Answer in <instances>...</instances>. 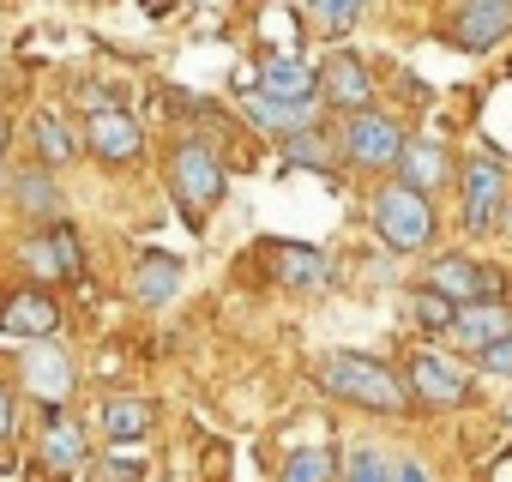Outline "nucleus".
Returning a JSON list of instances; mask_svg holds the SVG:
<instances>
[{"label": "nucleus", "mask_w": 512, "mask_h": 482, "mask_svg": "<svg viewBox=\"0 0 512 482\" xmlns=\"http://www.w3.org/2000/svg\"><path fill=\"white\" fill-rule=\"evenodd\" d=\"M49 241H55V254H61L67 278H79V272H85V248H79V229H73V223H55V229H49Z\"/></svg>", "instance_id": "obj_29"}, {"label": "nucleus", "mask_w": 512, "mask_h": 482, "mask_svg": "<svg viewBox=\"0 0 512 482\" xmlns=\"http://www.w3.org/2000/svg\"><path fill=\"white\" fill-rule=\"evenodd\" d=\"M344 482H392V464L374 452V446H356L344 458Z\"/></svg>", "instance_id": "obj_26"}, {"label": "nucleus", "mask_w": 512, "mask_h": 482, "mask_svg": "<svg viewBox=\"0 0 512 482\" xmlns=\"http://www.w3.org/2000/svg\"><path fill=\"white\" fill-rule=\"evenodd\" d=\"M434 296H446L452 308H476V302H500V290H506V278L494 272V266H482V260H470V254H440L434 266H428V278H422Z\"/></svg>", "instance_id": "obj_7"}, {"label": "nucleus", "mask_w": 512, "mask_h": 482, "mask_svg": "<svg viewBox=\"0 0 512 482\" xmlns=\"http://www.w3.org/2000/svg\"><path fill=\"white\" fill-rule=\"evenodd\" d=\"M55 326H61V308L43 290H13L7 302H0V332H7V338L43 344V338H55Z\"/></svg>", "instance_id": "obj_11"}, {"label": "nucleus", "mask_w": 512, "mask_h": 482, "mask_svg": "<svg viewBox=\"0 0 512 482\" xmlns=\"http://www.w3.org/2000/svg\"><path fill=\"white\" fill-rule=\"evenodd\" d=\"M175 290H181V260H175V254H139V266H133V296H139L145 308H163V302H175Z\"/></svg>", "instance_id": "obj_19"}, {"label": "nucleus", "mask_w": 512, "mask_h": 482, "mask_svg": "<svg viewBox=\"0 0 512 482\" xmlns=\"http://www.w3.org/2000/svg\"><path fill=\"white\" fill-rule=\"evenodd\" d=\"M410 314H416V326H428V332H452V320H458V308H452L446 296H434L428 284L410 296Z\"/></svg>", "instance_id": "obj_25"}, {"label": "nucleus", "mask_w": 512, "mask_h": 482, "mask_svg": "<svg viewBox=\"0 0 512 482\" xmlns=\"http://www.w3.org/2000/svg\"><path fill=\"white\" fill-rule=\"evenodd\" d=\"M31 145H37V157H43V163H67V157L79 151V145H73V133H67V121H61V115H49V109H43V115H31Z\"/></svg>", "instance_id": "obj_22"}, {"label": "nucleus", "mask_w": 512, "mask_h": 482, "mask_svg": "<svg viewBox=\"0 0 512 482\" xmlns=\"http://www.w3.org/2000/svg\"><path fill=\"white\" fill-rule=\"evenodd\" d=\"M0 187H13V175H7V163H0Z\"/></svg>", "instance_id": "obj_35"}, {"label": "nucleus", "mask_w": 512, "mask_h": 482, "mask_svg": "<svg viewBox=\"0 0 512 482\" xmlns=\"http://www.w3.org/2000/svg\"><path fill=\"white\" fill-rule=\"evenodd\" d=\"M169 193H175V205L187 211L193 229L211 217V205L223 199V163H217V151L205 139H181L175 145V157H169Z\"/></svg>", "instance_id": "obj_4"}, {"label": "nucleus", "mask_w": 512, "mask_h": 482, "mask_svg": "<svg viewBox=\"0 0 512 482\" xmlns=\"http://www.w3.org/2000/svg\"><path fill=\"white\" fill-rule=\"evenodd\" d=\"M404 386H410V398L428 404V410H458V404L470 398V374H464L452 356H440V350H416L410 368H404Z\"/></svg>", "instance_id": "obj_8"}, {"label": "nucleus", "mask_w": 512, "mask_h": 482, "mask_svg": "<svg viewBox=\"0 0 512 482\" xmlns=\"http://www.w3.org/2000/svg\"><path fill=\"white\" fill-rule=\"evenodd\" d=\"M314 19H320V31L344 37V31L362 19V0H314Z\"/></svg>", "instance_id": "obj_27"}, {"label": "nucleus", "mask_w": 512, "mask_h": 482, "mask_svg": "<svg viewBox=\"0 0 512 482\" xmlns=\"http://www.w3.org/2000/svg\"><path fill=\"white\" fill-rule=\"evenodd\" d=\"M500 223H506V229H512V205H506V217H500Z\"/></svg>", "instance_id": "obj_36"}, {"label": "nucleus", "mask_w": 512, "mask_h": 482, "mask_svg": "<svg viewBox=\"0 0 512 482\" xmlns=\"http://www.w3.org/2000/svg\"><path fill=\"white\" fill-rule=\"evenodd\" d=\"M217 470H229V452H223V446H211V452H205V482H223Z\"/></svg>", "instance_id": "obj_33"}, {"label": "nucleus", "mask_w": 512, "mask_h": 482, "mask_svg": "<svg viewBox=\"0 0 512 482\" xmlns=\"http://www.w3.org/2000/svg\"><path fill=\"white\" fill-rule=\"evenodd\" d=\"M404 145H410V133H404L386 109L344 115L338 151H344V163H350V169H362V175H386V169H398V163H404Z\"/></svg>", "instance_id": "obj_3"}, {"label": "nucleus", "mask_w": 512, "mask_h": 482, "mask_svg": "<svg viewBox=\"0 0 512 482\" xmlns=\"http://www.w3.org/2000/svg\"><path fill=\"white\" fill-rule=\"evenodd\" d=\"M440 37L464 55H488L512 37V0H446Z\"/></svg>", "instance_id": "obj_6"}, {"label": "nucleus", "mask_w": 512, "mask_h": 482, "mask_svg": "<svg viewBox=\"0 0 512 482\" xmlns=\"http://www.w3.org/2000/svg\"><path fill=\"white\" fill-rule=\"evenodd\" d=\"M506 205H512L506 163L500 157H470L458 169V217H464V235H488L506 217Z\"/></svg>", "instance_id": "obj_5"}, {"label": "nucleus", "mask_w": 512, "mask_h": 482, "mask_svg": "<svg viewBox=\"0 0 512 482\" xmlns=\"http://www.w3.org/2000/svg\"><path fill=\"white\" fill-rule=\"evenodd\" d=\"M446 338H458L470 356H482L488 344L512 338V314H506V302H476V308H458V320H452V332H446Z\"/></svg>", "instance_id": "obj_15"}, {"label": "nucleus", "mask_w": 512, "mask_h": 482, "mask_svg": "<svg viewBox=\"0 0 512 482\" xmlns=\"http://www.w3.org/2000/svg\"><path fill=\"white\" fill-rule=\"evenodd\" d=\"M392 482H434V476H428V464H416V458H398V464H392Z\"/></svg>", "instance_id": "obj_31"}, {"label": "nucleus", "mask_w": 512, "mask_h": 482, "mask_svg": "<svg viewBox=\"0 0 512 482\" xmlns=\"http://www.w3.org/2000/svg\"><path fill=\"white\" fill-rule=\"evenodd\" d=\"M25 380H31V392L49 404V410H61V398L73 392V368H67V356L43 338V344H31V356H25Z\"/></svg>", "instance_id": "obj_16"}, {"label": "nucleus", "mask_w": 512, "mask_h": 482, "mask_svg": "<svg viewBox=\"0 0 512 482\" xmlns=\"http://www.w3.org/2000/svg\"><path fill=\"white\" fill-rule=\"evenodd\" d=\"M139 145H145V133H139V121H133L121 103H115V109H91V121H85V151H91L97 163L121 169V163L139 157Z\"/></svg>", "instance_id": "obj_10"}, {"label": "nucleus", "mask_w": 512, "mask_h": 482, "mask_svg": "<svg viewBox=\"0 0 512 482\" xmlns=\"http://www.w3.org/2000/svg\"><path fill=\"white\" fill-rule=\"evenodd\" d=\"M320 103H332V109H344V115L374 109V79H368V67H362L350 49H332V55L320 61Z\"/></svg>", "instance_id": "obj_9"}, {"label": "nucleus", "mask_w": 512, "mask_h": 482, "mask_svg": "<svg viewBox=\"0 0 512 482\" xmlns=\"http://www.w3.org/2000/svg\"><path fill=\"white\" fill-rule=\"evenodd\" d=\"M13 199H19L31 217H61V187L49 181V169H19V175H13Z\"/></svg>", "instance_id": "obj_21"}, {"label": "nucleus", "mask_w": 512, "mask_h": 482, "mask_svg": "<svg viewBox=\"0 0 512 482\" xmlns=\"http://www.w3.org/2000/svg\"><path fill=\"white\" fill-rule=\"evenodd\" d=\"M368 211H374V235L386 241L392 254H422L428 241H434V205L410 181H386Z\"/></svg>", "instance_id": "obj_2"}, {"label": "nucleus", "mask_w": 512, "mask_h": 482, "mask_svg": "<svg viewBox=\"0 0 512 482\" xmlns=\"http://www.w3.org/2000/svg\"><path fill=\"white\" fill-rule=\"evenodd\" d=\"M476 368H482V374H512V338H500V344H488V350L476 356Z\"/></svg>", "instance_id": "obj_30"}, {"label": "nucleus", "mask_w": 512, "mask_h": 482, "mask_svg": "<svg viewBox=\"0 0 512 482\" xmlns=\"http://www.w3.org/2000/svg\"><path fill=\"white\" fill-rule=\"evenodd\" d=\"M284 157H290L296 169H320V175H332V169H338L332 139H326V133H314V127H308V133H290V139H284Z\"/></svg>", "instance_id": "obj_23"}, {"label": "nucleus", "mask_w": 512, "mask_h": 482, "mask_svg": "<svg viewBox=\"0 0 512 482\" xmlns=\"http://www.w3.org/2000/svg\"><path fill=\"white\" fill-rule=\"evenodd\" d=\"M278 482H338V458H332L326 446H302V452L284 458Z\"/></svg>", "instance_id": "obj_24"}, {"label": "nucleus", "mask_w": 512, "mask_h": 482, "mask_svg": "<svg viewBox=\"0 0 512 482\" xmlns=\"http://www.w3.org/2000/svg\"><path fill=\"white\" fill-rule=\"evenodd\" d=\"M97 428H103V440H109V446H139V440L151 434V404H145V398H127V392H115V398H103Z\"/></svg>", "instance_id": "obj_17"}, {"label": "nucleus", "mask_w": 512, "mask_h": 482, "mask_svg": "<svg viewBox=\"0 0 512 482\" xmlns=\"http://www.w3.org/2000/svg\"><path fill=\"white\" fill-rule=\"evenodd\" d=\"M7 434H13V398L0 386V464H7Z\"/></svg>", "instance_id": "obj_32"}, {"label": "nucleus", "mask_w": 512, "mask_h": 482, "mask_svg": "<svg viewBox=\"0 0 512 482\" xmlns=\"http://www.w3.org/2000/svg\"><path fill=\"white\" fill-rule=\"evenodd\" d=\"M25 260H31L37 278H67V266H61V254H55L49 235H31V241H25Z\"/></svg>", "instance_id": "obj_28"}, {"label": "nucleus", "mask_w": 512, "mask_h": 482, "mask_svg": "<svg viewBox=\"0 0 512 482\" xmlns=\"http://www.w3.org/2000/svg\"><path fill=\"white\" fill-rule=\"evenodd\" d=\"M452 175H458V169H452V151H446L440 139H410V145H404L398 181H410L416 193H440Z\"/></svg>", "instance_id": "obj_14"}, {"label": "nucleus", "mask_w": 512, "mask_h": 482, "mask_svg": "<svg viewBox=\"0 0 512 482\" xmlns=\"http://www.w3.org/2000/svg\"><path fill=\"white\" fill-rule=\"evenodd\" d=\"M266 266H272V278H278L284 290H320V284L332 278L326 254L308 248V241H272V248H266Z\"/></svg>", "instance_id": "obj_12"}, {"label": "nucleus", "mask_w": 512, "mask_h": 482, "mask_svg": "<svg viewBox=\"0 0 512 482\" xmlns=\"http://www.w3.org/2000/svg\"><path fill=\"white\" fill-rule=\"evenodd\" d=\"M163 7H169V0H145V13H163Z\"/></svg>", "instance_id": "obj_34"}, {"label": "nucleus", "mask_w": 512, "mask_h": 482, "mask_svg": "<svg viewBox=\"0 0 512 482\" xmlns=\"http://www.w3.org/2000/svg\"><path fill=\"white\" fill-rule=\"evenodd\" d=\"M320 386H326L332 398L356 404V410H374V416H398V410H410V404H416V398H410V386H404V374H392L386 362H374V356H356V350H338V356H326V368H320Z\"/></svg>", "instance_id": "obj_1"}, {"label": "nucleus", "mask_w": 512, "mask_h": 482, "mask_svg": "<svg viewBox=\"0 0 512 482\" xmlns=\"http://www.w3.org/2000/svg\"><path fill=\"white\" fill-rule=\"evenodd\" d=\"M91 458V440H85V428L73 422V416H49V428H43V464L55 470V476H79V464Z\"/></svg>", "instance_id": "obj_18"}, {"label": "nucleus", "mask_w": 512, "mask_h": 482, "mask_svg": "<svg viewBox=\"0 0 512 482\" xmlns=\"http://www.w3.org/2000/svg\"><path fill=\"white\" fill-rule=\"evenodd\" d=\"M260 91L278 97V103L308 109V103H320V73L308 61H296V55H266L260 61Z\"/></svg>", "instance_id": "obj_13"}, {"label": "nucleus", "mask_w": 512, "mask_h": 482, "mask_svg": "<svg viewBox=\"0 0 512 482\" xmlns=\"http://www.w3.org/2000/svg\"><path fill=\"white\" fill-rule=\"evenodd\" d=\"M247 115L260 121V127H272V133H308L314 127V115H320V103H308V109H296V103H278V97H266V91H253L247 97Z\"/></svg>", "instance_id": "obj_20"}]
</instances>
